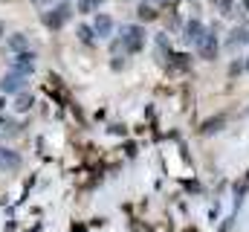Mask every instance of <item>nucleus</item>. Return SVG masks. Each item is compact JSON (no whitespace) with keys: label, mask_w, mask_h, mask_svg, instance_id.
Here are the masks:
<instances>
[{"label":"nucleus","mask_w":249,"mask_h":232,"mask_svg":"<svg viewBox=\"0 0 249 232\" xmlns=\"http://www.w3.org/2000/svg\"><path fill=\"white\" fill-rule=\"evenodd\" d=\"M6 50H9V56L26 53V50H29V38H26L23 32H15V35H9V41H6Z\"/></svg>","instance_id":"nucleus-7"},{"label":"nucleus","mask_w":249,"mask_h":232,"mask_svg":"<svg viewBox=\"0 0 249 232\" xmlns=\"http://www.w3.org/2000/svg\"><path fill=\"white\" fill-rule=\"evenodd\" d=\"M29 105H32V93H26V90H23V93L15 99V111H26Z\"/></svg>","instance_id":"nucleus-11"},{"label":"nucleus","mask_w":249,"mask_h":232,"mask_svg":"<svg viewBox=\"0 0 249 232\" xmlns=\"http://www.w3.org/2000/svg\"><path fill=\"white\" fill-rule=\"evenodd\" d=\"M171 67H188V56H171Z\"/></svg>","instance_id":"nucleus-15"},{"label":"nucleus","mask_w":249,"mask_h":232,"mask_svg":"<svg viewBox=\"0 0 249 232\" xmlns=\"http://www.w3.org/2000/svg\"><path fill=\"white\" fill-rule=\"evenodd\" d=\"M139 15H142V18H151V15H154V9H151V6H142V9H139Z\"/></svg>","instance_id":"nucleus-17"},{"label":"nucleus","mask_w":249,"mask_h":232,"mask_svg":"<svg viewBox=\"0 0 249 232\" xmlns=\"http://www.w3.org/2000/svg\"><path fill=\"white\" fill-rule=\"evenodd\" d=\"M247 70H249V58H247Z\"/></svg>","instance_id":"nucleus-24"},{"label":"nucleus","mask_w":249,"mask_h":232,"mask_svg":"<svg viewBox=\"0 0 249 232\" xmlns=\"http://www.w3.org/2000/svg\"><path fill=\"white\" fill-rule=\"evenodd\" d=\"M99 6H102V0H81V3H78V12L90 15V12H96Z\"/></svg>","instance_id":"nucleus-12"},{"label":"nucleus","mask_w":249,"mask_h":232,"mask_svg":"<svg viewBox=\"0 0 249 232\" xmlns=\"http://www.w3.org/2000/svg\"><path fill=\"white\" fill-rule=\"evenodd\" d=\"M157 47H160V50H162V53H168V38H165V35H162V32H160V35H157Z\"/></svg>","instance_id":"nucleus-16"},{"label":"nucleus","mask_w":249,"mask_h":232,"mask_svg":"<svg viewBox=\"0 0 249 232\" xmlns=\"http://www.w3.org/2000/svg\"><path fill=\"white\" fill-rule=\"evenodd\" d=\"M197 53H200V58H206V61L217 58V38H214V32H203L197 38Z\"/></svg>","instance_id":"nucleus-2"},{"label":"nucleus","mask_w":249,"mask_h":232,"mask_svg":"<svg viewBox=\"0 0 249 232\" xmlns=\"http://www.w3.org/2000/svg\"><path fill=\"white\" fill-rule=\"evenodd\" d=\"M93 32H96V38H110V35H113V18L96 15V18H93Z\"/></svg>","instance_id":"nucleus-6"},{"label":"nucleus","mask_w":249,"mask_h":232,"mask_svg":"<svg viewBox=\"0 0 249 232\" xmlns=\"http://www.w3.org/2000/svg\"><path fill=\"white\" fill-rule=\"evenodd\" d=\"M142 41H145V32H142V26H124V29H122L124 53H139V50H142Z\"/></svg>","instance_id":"nucleus-1"},{"label":"nucleus","mask_w":249,"mask_h":232,"mask_svg":"<svg viewBox=\"0 0 249 232\" xmlns=\"http://www.w3.org/2000/svg\"><path fill=\"white\" fill-rule=\"evenodd\" d=\"M151 3H157V6H165V3H168V0H151Z\"/></svg>","instance_id":"nucleus-20"},{"label":"nucleus","mask_w":249,"mask_h":232,"mask_svg":"<svg viewBox=\"0 0 249 232\" xmlns=\"http://www.w3.org/2000/svg\"><path fill=\"white\" fill-rule=\"evenodd\" d=\"M12 70H20V73L29 76V73L35 70V56H32L29 50H26V53H15V56H12Z\"/></svg>","instance_id":"nucleus-5"},{"label":"nucleus","mask_w":249,"mask_h":232,"mask_svg":"<svg viewBox=\"0 0 249 232\" xmlns=\"http://www.w3.org/2000/svg\"><path fill=\"white\" fill-rule=\"evenodd\" d=\"M32 3H35V6H38V9H44V6H47V9H50V3H53V0H32Z\"/></svg>","instance_id":"nucleus-19"},{"label":"nucleus","mask_w":249,"mask_h":232,"mask_svg":"<svg viewBox=\"0 0 249 232\" xmlns=\"http://www.w3.org/2000/svg\"><path fill=\"white\" fill-rule=\"evenodd\" d=\"M0 35H3V23H0Z\"/></svg>","instance_id":"nucleus-23"},{"label":"nucleus","mask_w":249,"mask_h":232,"mask_svg":"<svg viewBox=\"0 0 249 232\" xmlns=\"http://www.w3.org/2000/svg\"><path fill=\"white\" fill-rule=\"evenodd\" d=\"M78 35H81V41H87V44H93V38H96V32H93V29H87V26H81V29H78Z\"/></svg>","instance_id":"nucleus-14"},{"label":"nucleus","mask_w":249,"mask_h":232,"mask_svg":"<svg viewBox=\"0 0 249 232\" xmlns=\"http://www.w3.org/2000/svg\"><path fill=\"white\" fill-rule=\"evenodd\" d=\"M203 32H206V29H203L197 20H191V23H186V32H183V38H186V41H191V44H197V38H200Z\"/></svg>","instance_id":"nucleus-9"},{"label":"nucleus","mask_w":249,"mask_h":232,"mask_svg":"<svg viewBox=\"0 0 249 232\" xmlns=\"http://www.w3.org/2000/svg\"><path fill=\"white\" fill-rule=\"evenodd\" d=\"M67 18H70V6L61 3L58 9H53V12H47V15H44V23H47L50 29H61L64 23H67Z\"/></svg>","instance_id":"nucleus-4"},{"label":"nucleus","mask_w":249,"mask_h":232,"mask_svg":"<svg viewBox=\"0 0 249 232\" xmlns=\"http://www.w3.org/2000/svg\"><path fill=\"white\" fill-rule=\"evenodd\" d=\"M0 111H3V96H0Z\"/></svg>","instance_id":"nucleus-22"},{"label":"nucleus","mask_w":249,"mask_h":232,"mask_svg":"<svg viewBox=\"0 0 249 232\" xmlns=\"http://www.w3.org/2000/svg\"><path fill=\"white\" fill-rule=\"evenodd\" d=\"M23 81H26V73L12 70L9 76L0 78V90H3V93H18V90H23Z\"/></svg>","instance_id":"nucleus-3"},{"label":"nucleus","mask_w":249,"mask_h":232,"mask_svg":"<svg viewBox=\"0 0 249 232\" xmlns=\"http://www.w3.org/2000/svg\"><path fill=\"white\" fill-rule=\"evenodd\" d=\"M3 125H6V119H3V116H0V128H3Z\"/></svg>","instance_id":"nucleus-21"},{"label":"nucleus","mask_w":249,"mask_h":232,"mask_svg":"<svg viewBox=\"0 0 249 232\" xmlns=\"http://www.w3.org/2000/svg\"><path fill=\"white\" fill-rule=\"evenodd\" d=\"M247 41H249L247 29H235V32L229 35V47H241V44H247Z\"/></svg>","instance_id":"nucleus-10"},{"label":"nucleus","mask_w":249,"mask_h":232,"mask_svg":"<svg viewBox=\"0 0 249 232\" xmlns=\"http://www.w3.org/2000/svg\"><path fill=\"white\" fill-rule=\"evenodd\" d=\"M247 9H249V0H247Z\"/></svg>","instance_id":"nucleus-25"},{"label":"nucleus","mask_w":249,"mask_h":232,"mask_svg":"<svg viewBox=\"0 0 249 232\" xmlns=\"http://www.w3.org/2000/svg\"><path fill=\"white\" fill-rule=\"evenodd\" d=\"M18 166H20V157L12 148H0V172H18Z\"/></svg>","instance_id":"nucleus-8"},{"label":"nucleus","mask_w":249,"mask_h":232,"mask_svg":"<svg viewBox=\"0 0 249 232\" xmlns=\"http://www.w3.org/2000/svg\"><path fill=\"white\" fill-rule=\"evenodd\" d=\"M217 128H223V116H217L214 122H206V125H203V134H212V131H217Z\"/></svg>","instance_id":"nucleus-13"},{"label":"nucleus","mask_w":249,"mask_h":232,"mask_svg":"<svg viewBox=\"0 0 249 232\" xmlns=\"http://www.w3.org/2000/svg\"><path fill=\"white\" fill-rule=\"evenodd\" d=\"M241 70H244V64H232V67H229V73H232V76H238Z\"/></svg>","instance_id":"nucleus-18"}]
</instances>
